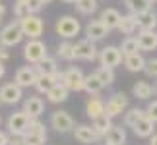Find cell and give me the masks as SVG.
Wrapping results in <instances>:
<instances>
[{
    "mask_svg": "<svg viewBox=\"0 0 157 145\" xmlns=\"http://www.w3.org/2000/svg\"><path fill=\"white\" fill-rule=\"evenodd\" d=\"M82 25L74 16H62L56 21V35L62 39H74L76 35H80Z\"/></svg>",
    "mask_w": 157,
    "mask_h": 145,
    "instance_id": "cell-3",
    "label": "cell"
},
{
    "mask_svg": "<svg viewBox=\"0 0 157 145\" xmlns=\"http://www.w3.org/2000/svg\"><path fill=\"white\" fill-rule=\"evenodd\" d=\"M47 132H23V145H45Z\"/></svg>",
    "mask_w": 157,
    "mask_h": 145,
    "instance_id": "cell-29",
    "label": "cell"
},
{
    "mask_svg": "<svg viewBox=\"0 0 157 145\" xmlns=\"http://www.w3.org/2000/svg\"><path fill=\"white\" fill-rule=\"evenodd\" d=\"M35 66V70H37V74H54V72L58 70V64H56V58H52V56H47L41 60V62L37 64H33Z\"/></svg>",
    "mask_w": 157,
    "mask_h": 145,
    "instance_id": "cell-25",
    "label": "cell"
},
{
    "mask_svg": "<svg viewBox=\"0 0 157 145\" xmlns=\"http://www.w3.org/2000/svg\"><path fill=\"white\" fill-rule=\"evenodd\" d=\"M132 93H134L136 99L140 101H147L149 97L153 95V85L149 81H138L134 87H132Z\"/></svg>",
    "mask_w": 157,
    "mask_h": 145,
    "instance_id": "cell-23",
    "label": "cell"
},
{
    "mask_svg": "<svg viewBox=\"0 0 157 145\" xmlns=\"http://www.w3.org/2000/svg\"><path fill=\"white\" fill-rule=\"evenodd\" d=\"M138 46L140 50H146V52H153L157 50V31L155 29H138Z\"/></svg>",
    "mask_w": 157,
    "mask_h": 145,
    "instance_id": "cell-10",
    "label": "cell"
},
{
    "mask_svg": "<svg viewBox=\"0 0 157 145\" xmlns=\"http://www.w3.org/2000/svg\"><path fill=\"white\" fill-rule=\"evenodd\" d=\"M144 114L149 118V120H153V122H157V101L153 102H149V105L146 106V110H144Z\"/></svg>",
    "mask_w": 157,
    "mask_h": 145,
    "instance_id": "cell-38",
    "label": "cell"
},
{
    "mask_svg": "<svg viewBox=\"0 0 157 145\" xmlns=\"http://www.w3.org/2000/svg\"><path fill=\"white\" fill-rule=\"evenodd\" d=\"M72 132H74L76 139L80 143H83V145H91V143H97L101 139V136L91 128V126H87V124H78Z\"/></svg>",
    "mask_w": 157,
    "mask_h": 145,
    "instance_id": "cell-11",
    "label": "cell"
},
{
    "mask_svg": "<svg viewBox=\"0 0 157 145\" xmlns=\"http://www.w3.org/2000/svg\"><path fill=\"white\" fill-rule=\"evenodd\" d=\"M155 0H124V6L128 8L130 14H140V12L151 10Z\"/></svg>",
    "mask_w": 157,
    "mask_h": 145,
    "instance_id": "cell-24",
    "label": "cell"
},
{
    "mask_svg": "<svg viewBox=\"0 0 157 145\" xmlns=\"http://www.w3.org/2000/svg\"><path fill=\"white\" fill-rule=\"evenodd\" d=\"M74 6L82 16H91L97 12V0H74Z\"/></svg>",
    "mask_w": 157,
    "mask_h": 145,
    "instance_id": "cell-30",
    "label": "cell"
},
{
    "mask_svg": "<svg viewBox=\"0 0 157 145\" xmlns=\"http://www.w3.org/2000/svg\"><path fill=\"white\" fill-rule=\"evenodd\" d=\"M27 14H29V10H27L25 2H16L14 4V16H16V20H21V17H25Z\"/></svg>",
    "mask_w": 157,
    "mask_h": 145,
    "instance_id": "cell-35",
    "label": "cell"
},
{
    "mask_svg": "<svg viewBox=\"0 0 157 145\" xmlns=\"http://www.w3.org/2000/svg\"><path fill=\"white\" fill-rule=\"evenodd\" d=\"M97 46H95V43H91V41L83 39L80 41V43L74 45V58L76 60H86V62H93L95 58H97Z\"/></svg>",
    "mask_w": 157,
    "mask_h": 145,
    "instance_id": "cell-9",
    "label": "cell"
},
{
    "mask_svg": "<svg viewBox=\"0 0 157 145\" xmlns=\"http://www.w3.org/2000/svg\"><path fill=\"white\" fill-rule=\"evenodd\" d=\"M97 58H99L101 66H107V68H117V66L122 64V52H120L118 46H113V45L101 48Z\"/></svg>",
    "mask_w": 157,
    "mask_h": 145,
    "instance_id": "cell-6",
    "label": "cell"
},
{
    "mask_svg": "<svg viewBox=\"0 0 157 145\" xmlns=\"http://www.w3.org/2000/svg\"><path fill=\"white\" fill-rule=\"evenodd\" d=\"M51 128H54L58 134H68L74 130V118L66 110H56L51 114Z\"/></svg>",
    "mask_w": 157,
    "mask_h": 145,
    "instance_id": "cell-7",
    "label": "cell"
},
{
    "mask_svg": "<svg viewBox=\"0 0 157 145\" xmlns=\"http://www.w3.org/2000/svg\"><path fill=\"white\" fill-rule=\"evenodd\" d=\"M64 2H68V4H74V0H64Z\"/></svg>",
    "mask_w": 157,
    "mask_h": 145,
    "instance_id": "cell-45",
    "label": "cell"
},
{
    "mask_svg": "<svg viewBox=\"0 0 157 145\" xmlns=\"http://www.w3.org/2000/svg\"><path fill=\"white\" fill-rule=\"evenodd\" d=\"M105 143L103 145H124L126 143V132L122 126H111L103 136Z\"/></svg>",
    "mask_w": 157,
    "mask_h": 145,
    "instance_id": "cell-16",
    "label": "cell"
},
{
    "mask_svg": "<svg viewBox=\"0 0 157 145\" xmlns=\"http://www.w3.org/2000/svg\"><path fill=\"white\" fill-rule=\"evenodd\" d=\"M153 93H155V95H157V85H155V87H153Z\"/></svg>",
    "mask_w": 157,
    "mask_h": 145,
    "instance_id": "cell-46",
    "label": "cell"
},
{
    "mask_svg": "<svg viewBox=\"0 0 157 145\" xmlns=\"http://www.w3.org/2000/svg\"><path fill=\"white\" fill-rule=\"evenodd\" d=\"M155 2H157V0H155Z\"/></svg>",
    "mask_w": 157,
    "mask_h": 145,
    "instance_id": "cell-49",
    "label": "cell"
},
{
    "mask_svg": "<svg viewBox=\"0 0 157 145\" xmlns=\"http://www.w3.org/2000/svg\"><path fill=\"white\" fill-rule=\"evenodd\" d=\"M118 20H120V12L114 10V8H105L99 16V21L103 23L107 29H117Z\"/></svg>",
    "mask_w": 157,
    "mask_h": 145,
    "instance_id": "cell-22",
    "label": "cell"
},
{
    "mask_svg": "<svg viewBox=\"0 0 157 145\" xmlns=\"http://www.w3.org/2000/svg\"><path fill=\"white\" fill-rule=\"evenodd\" d=\"M95 76H97V80L101 81V85L103 87H109L114 83V68H107V66H99L97 70L93 72Z\"/></svg>",
    "mask_w": 157,
    "mask_h": 145,
    "instance_id": "cell-26",
    "label": "cell"
},
{
    "mask_svg": "<svg viewBox=\"0 0 157 145\" xmlns=\"http://www.w3.org/2000/svg\"><path fill=\"white\" fill-rule=\"evenodd\" d=\"M6 14V8H4V6L2 4H0V20H2V16Z\"/></svg>",
    "mask_w": 157,
    "mask_h": 145,
    "instance_id": "cell-43",
    "label": "cell"
},
{
    "mask_svg": "<svg viewBox=\"0 0 157 145\" xmlns=\"http://www.w3.org/2000/svg\"><path fill=\"white\" fill-rule=\"evenodd\" d=\"M23 112H27L29 118H39L45 112V101L41 97H27L23 101Z\"/></svg>",
    "mask_w": 157,
    "mask_h": 145,
    "instance_id": "cell-15",
    "label": "cell"
},
{
    "mask_svg": "<svg viewBox=\"0 0 157 145\" xmlns=\"http://www.w3.org/2000/svg\"><path fill=\"white\" fill-rule=\"evenodd\" d=\"M4 60H8V52L4 48H0V62H4Z\"/></svg>",
    "mask_w": 157,
    "mask_h": 145,
    "instance_id": "cell-40",
    "label": "cell"
},
{
    "mask_svg": "<svg viewBox=\"0 0 157 145\" xmlns=\"http://www.w3.org/2000/svg\"><path fill=\"white\" fill-rule=\"evenodd\" d=\"M45 95H47V99H49L51 102H54V105H60V102H64L66 99H68L70 91L62 85V83H54V85H52Z\"/></svg>",
    "mask_w": 157,
    "mask_h": 145,
    "instance_id": "cell-21",
    "label": "cell"
},
{
    "mask_svg": "<svg viewBox=\"0 0 157 145\" xmlns=\"http://www.w3.org/2000/svg\"><path fill=\"white\" fill-rule=\"evenodd\" d=\"M16 2H25V0H16Z\"/></svg>",
    "mask_w": 157,
    "mask_h": 145,
    "instance_id": "cell-47",
    "label": "cell"
},
{
    "mask_svg": "<svg viewBox=\"0 0 157 145\" xmlns=\"http://www.w3.org/2000/svg\"><path fill=\"white\" fill-rule=\"evenodd\" d=\"M136 17V25L138 29H155L157 27V12L153 10H146L140 14H134Z\"/></svg>",
    "mask_w": 157,
    "mask_h": 145,
    "instance_id": "cell-17",
    "label": "cell"
},
{
    "mask_svg": "<svg viewBox=\"0 0 157 145\" xmlns=\"http://www.w3.org/2000/svg\"><path fill=\"white\" fill-rule=\"evenodd\" d=\"M109 33H111V29H107L99 20H93V21H89L86 25V39L91 41V43L103 41L105 37H109Z\"/></svg>",
    "mask_w": 157,
    "mask_h": 145,
    "instance_id": "cell-13",
    "label": "cell"
},
{
    "mask_svg": "<svg viewBox=\"0 0 157 145\" xmlns=\"http://www.w3.org/2000/svg\"><path fill=\"white\" fill-rule=\"evenodd\" d=\"M47 54H49L47 52V45L39 39H29L25 43V46H23V58H25L29 64L41 62Z\"/></svg>",
    "mask_w": 157,
    "mask_h": 145,
    "instance_id": "cell-4",
    "label": "cell"
},
{
    "mask_svg": "<svg viewBox=\"0 0 157 145\" xmlns=\"http://www.w3.org/2000/svg\"><path fill=\"white\" fill-rule=\"evenodd\" d=\"M17 21H20L23 37H27V39H39L41 35H43L45 23H43V20H41L37 14H27L25 17H21V20H17Z\"/></svg>",
    "mask_w": 157,
    "mask_h": 145,
    "instance_id": "cell-1",
    "label": "cell"
},
{
    "mask_svg": "<svg viewBox=\"0 0 157 145\" xmlns=\"http://www.w3.org/2000/svg\"><path fill=\"white\" fill-rule=\"evenodd\" d=\"M113 126V118H109V116H105V114H101V116H97V118H93V126L91 128L97 132V134L103 137L105 134H107V130Z\"/></svg>",
    "mask_w": 157,
    "mask_h": 145,
    "instance_id": "cell-31",
    "label": "cell"
},
{
    "mask_svg": "<svg viewBox=\"0 0 157 145\" xmlns=\"http://www.w3.org/2000/svg\"><path fill=\"white\" fill-rule=\"evenodd\" d=\"M23 97V89L17 83H6L0 87V102L2 105H17Z\"/></svg>",
    "mask_w": 157,
    "mask_h": 145,
    "instance_id": "cell-8",
    "label": "cell"
},
{
    "mask_svg": "<svg viewBox=\"0 0 157 145\" xmlns=\"http://www.w3.org/2000/svg\"><path fill=\"white\" fill-rule=\"evenodd\" d=\"M0 122H2V116H0Z\"/></svg>",
    "mask_w": 157,
    "mask_h": 145,
    "instance_id": "cell-48",
    "label": "cell"
},
{
    "mask_svg": "<svg viewBox=\"0 0 157 145\" xmlns=\"http://www.w3.org/2000/svg\"><path fill=\"white\" fill-rule=\"evenodd\" d=\"M25 6H27V10H29V14H39L41 10H43V2L41 0H25Z\"/></svg>",
    "mask_w": 157,
    "mask_h": 145,
    "instance_id": "cell-36",
    "label": "cell"
},
{
    "mask_svg": "<svg viewBox=\"0 0 157 145\" xmlns=\"http://www.w3.org/2000/svg\"><path fill=\"white\" fill-rule=\"evenodd\" d=\"M117 29L122 35H134L136 31H138V25H136V17H134V14H126V16H120V20H118V25H117Z\"/></svg>",
    "mask_w": 157,
    "mask_h": 145,
    "instance_id": "cell-20",
    "label": "cell"
},
{
    "mask_svg": "<svg viewBox=\"0 0 157 145\" xmlns=\"http://www.w3.org/2000/svg\"><path fill=\"white\" fill-rule=\"evenodd\" d=\"M101 89H103V85H101V81L97 80V76H95V74L83 77V91H87L89 95H97Z\"/></svg>",
    "mask_w": 157,
    "mask_h": 145,
    "instance_id": "cell-32",
    "label": "cell"
},
{
    "mask_svg": "<svg viewBox=\"0 0 157 145\" xmlns=\"http://www.w3.org/2000/svg\"><path fill=\"white\" fill-rule=\"evenodd\" d=\"M21 39H23V33H21V27H20V21L17 20L10 21L8 25H4L2 29H0V45H2L4 48L20 45Z\"/></svg>",
    "mask_w": 157,
    "mask_h": 145,
    "instance_id": "cell-2",
    "label": "cell"
},
{
    "mask_svg": "<svg viewBox=\"0 0 157 145\" xmlns=\"http://www.w3.org/2000/svg\"><path fill=\"white\" fill-rule=\"evenodd\" d=\"M124 114V118H122V124L126 126V128H132V126H134L136 122H138V120H140L142 116H144V110H142V108H128V110H126V112H122Z\"/></svg>",
    "mask_w": 157,
    "mask_h": 145,
    "instance_id": "cell-33",
    "label": "cell"
},
{
    "mask_svg": "<svg viewBox=\"0 0 157 145\" xmlns=\"http://www.w3.org/2000/svg\"><path fill=\"white\" fill-rule=\"evenodd\" d=\"M120 52H122V56H126V54H132V52H138L140 50V46H138V41L134 35H128L122 43H120Z\"/></svg>",
    "mask_w": 157,
    "mask_h": 145,
    "instance_id": "cell-34",
    "label": "cell"
},
{
    "mask_svg": "<svg viewBox=\"0 0 157 145\" xmlns=\"http://www.w3.org/2000/svg\"><path fill=\"white\" fill-rule=\"evenodd\" d=\"M103 105H105V102L101 101L99 97H91V99L87 101V105H86V114L91 120L101 116V114H103Z\"/></svg>",
    "mask_w": 157,
    "mask_h": 145,
    "instance_id": "cell-27",
    "label": "cell"
},
{
    "mask_svg": "<svg viewBox=\"0 0 157 145\" xmlns=\"http://www.w3.org/2000/svg\"><path fill=\"white\" fill-rule=\"evenodd\" d=\"M149 145H157V134H155V132L149 136Z\"/></svg>",
    "mask_w": 157,
    "mask_h": 145,
    "instance_id": "cell-41",
    "label": "cell"
},
{
    "mask_svg": "<svg viewBox=\"0 0 157 145\" xmlns=\"http://www.w3.org/2000/svg\"><path fill=\"white\" fill-rule=\"evenodd\" d=\"M132 130H134V134L138 136V137H149L155 132V122L153 120H149L146 114L138 120V122L132 126Z\"/></svg>",
    "mask_w": 157,
    "mask_h": 145,
    "instance_id": "cell-19",
    "label": "cell"
},
{
    "mask_svg": "<svg viewBox=\"0 0 157 145\" xmlns=\"http://www.w3.org/2000/svg\"><path fill=\"white\" fill-rule=\"evenodd\" d=\"M29 118L27 112L23 110H17V112H12L10 118H8V134H23L29 124Z\"/></svg>",
    "mask_w": 157,
    "mask_h": 145,
    "instance_id": "cell-12",
    "label": "cell"
},
{
    "mask_svg": "<svg viewBox=\"0 0 157 145\" xmlns=\"http://www.w3.org/2000/svg\"><path fill=\"white\" fill-rule=\"evenodd\" d=\"M41 2H43V4H51L52 0H41Z\"/></svg>",
    "mask_w": 157,
    "mask_h": 145,
    "instance_id": "cell-44",
    "label": "cell"
},
{
    "mask_svg": "<svg viewBox=\"0 0 157 145\" xmlns=\"http://www.w3.org/2000/svg\"><path fill=\"white\" fill-rule=\"evenodd\" d=\"M4 74H6V66H4V62H0V80L4 77Z\"/></svg>",
    "mask_w": 157,
    "mask_h": 145,
    "instance_id": "cell-42",
    "label": "cell"
},
{
    "mask_svg": "<svg viewBox=\"0 0 157 145\" xmlns=\"http://www.w3.org/2000/svg\"><path fill=\"white\" fill-rule=\"evenodd\" d=\"M8 139H10V136L0 130V145H8Z\"/></svg>",
    "mask_w": 157,
    "mask_h": 145,
    "instance_id": "cell-39",
    "label": "cell"
},
{
    "mask_svg": "<svg viewBox=\"0 0 157 145\" xmlns=\"http://www.w3.org/2000/svg\"><path fill=\"white\" fill-rule=\"evenodd\" d=\"M122 62H124V68L128 72H144V66H146V58L142 56V52H132V54H126L122 56Z\"/></svg>",
    "mask_w": 157,
    "mask_h": 145,
    "instance_id": "cell-18",
    "label": "cell"
},
{
    "mask_svg": "<svg viewBox=\"0 0 157 145\" xmlns=\"http://www.w3.org/2000/svg\"><path fill=\"white\" fill-rule=\"evenodd\" d=\"M35 77H37V70H35V66H21V68L16 72L14 83H17L21 89L23 87H33Z\"/></svg>",
    "mask_w": 157,
    "mask_h": 145,
    "instance_id": "cell-14",
    "label": "cell"
},
{
    "mask_svg": "<svg viewBox=\"0 0 157 145\" xmlns=\"http://www.w3.org/2000/svg\"><path fill=\"white\" fill-rule=\"evenodd\" d=\"M144 72H146L147 76H151V77H157V58L153 60H146V66H144Z\"/></svg>",
    "mask_w": 157,
    "mask_h": 145,
    "instance_id": "cell-37",
    "label": "cell"
},
{
    "mask_svg": "<svg viewBox=\"0 0 157 145\" xmlns=\"http://www.w3.org/2000/svg\"><path fill=\"white\" fill-rule=\"evenodd\" d=\"M56 56L66 60V62H74V43H70V39H64V43L58 45V50H56Z\"/></svg>",
    "mask_w": 157,
    "mask_h": 145,
    "instance_id": "cell-28",
    "label": "cell"
},
{
    "mask_svg": "<svg viewBox=\"0 0 157 145\" xmlns=\"http://www.w3.org/2000/svg\"><path fill=\"white\" fill-rule=\"evenodd\" d=\"M83 72L80 68H76V66H72V68H68L66 72H62V80H60V83L68 89V91H83Z\"/></svg>",
    "mask_w": 157,
    "mask_h": 145,
    "instance_id": "cell-5",
    "label": "cell"
}]
</instances>
